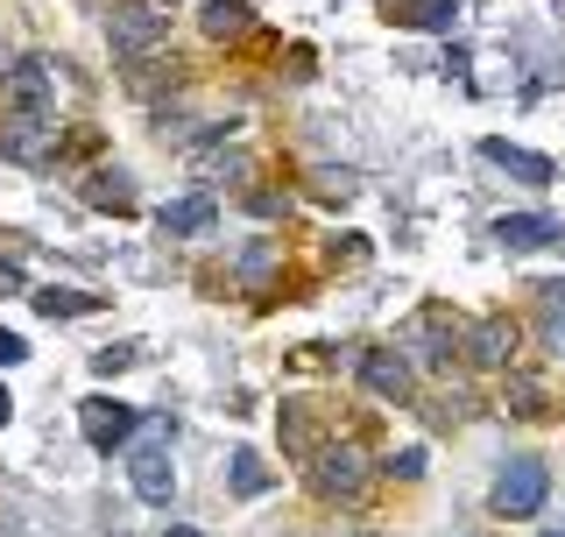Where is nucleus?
<instances>
[{
  "mask_svg": "<svg viewBox=\"0 0 565 537\" xmlns=\"http://www.w3.org/2000/svg\"><path fill=\"white\" fill-rule=\"evenodd\" d=\"M544 495H552V467L523 453V460H509V467L494 474L488 509H494V516H509V524H523V516H537V509H544Z\"/></svg>",
  "mask_w": 565,
  "mask_h": 537,
  "instance_id": "f257e3e1",
  "label": "nucleus"
},
{
  "mask_svg": "<svg viewBox=\"0 0 565 537\" xmlns=\"http://www.w3.org/2000/svg\"><path fill=\"white\" fill-rule=\"evenodd\" d=\"M367 481H375V467H367V453L353 439L347 445H318L311 453V488L326 495V503H361Z\"/></svg>",
  "mask_w": 565,
  "mask_h": 537,
  "instance_id": "f03ea898",
  "label": "nucleus"
},
{
  "mask_svg": "<svg viewBox=\"0 0 565 537\" xmlns=\"http://www.w3.org/2000/svg\"><path fill=\"white\" fill-rule=\"evenodd\" d=\"M128 488L141 495V503H170V495H177L170 432H141V439H128Z\"/></svg>",
  "mask_w": 565,
  "mask_h": 537,
  "instance_id": "7ed1b4c3",
  "label": "nucleus"
},
{
  "mask_svg": "<svg viewBox=\"0 0 565 537\" xmlns=\"http://www.w3.org/2000/svg\"><path fill=\"white\" fill-rule=\"evenodd\" d=\"M78 424H85V439H93L99 453H114V445H128L141 432V410L120 403V397H85L78 403Z\"/></svg>",
  "mask_w": 565,
  "mask_h": 537,
  "instance_id": "20e7f679",
  "label": "nucleus"
},
{
  "mask_svg": "<svg viewBox=\"0 0 565 537\" xmlns=\"http://www.w3.org/2000/svg\"><path fill=\"white\" fill-rule=\"evenodd\" d=\"M106 35H114L120 57H149V50L170 35V22H163L156 8H141V0H120V8L106 14Z\"/></svg>",
  "mask_w": 565,
  "mask_h": 537,
  "instance_id": "39448f33",
  "label": "nucleus"
},
{
  "mask_svg": "<svg viewBox=\"0 0 565 537\" xmlns=\"http://www.w3.org/2000/svg\"><path fill=\"white\" fill-rule=\"evenodd\" d=\"M494 241H502L509 255H530V248H565V220H558V212H509V220H494Z\"/></svg>",
  "mask_w": 565,
  "mask_h": 537,
  "instance_id": "423d86ee",
  "label": "nucleus"
},
{
  "mask_svg": "<svg viewBox=\"0 0 565 537\" xmlns=\"http://www.w3.org/2000/svg\"><path fill=\"white\" fill-rule=\"evenodd\" d=\"M481 156H488L494 170H509L516 185H537V191L558 177V164H552V156H530L523 141H509V135H488V141H481Z\"/></svg>",
  "mask_w": 565,
  "mask_h": 537,
  "instance_id": "0eeeda50",
  "label": "nucleus"
},
{
  "mask_svg": "<svg viewBox=\"0 0 565 537\" xmlns=\"http://www.w3.org/2000/svg\"><path fill=\"white\" fill-rule=\"evenodd\" d=\"M361 382L375 389V397H411V361H403L396 347H367L361 354Z\"/></svg>",
  "mask_w": 565,
  "mask_h": 537,
  "instance_id": "6e6552de",
  "label": "nucleus"
},
{
  "mask_svg": "<svg viewBox=\"0 0 565 537\" xmlns=\"http://www.w3.org/2000/svg\"><path fill=\"white\" fill-rule=\"evenodd\" d=\"M467 354H473V368H509V354H516V326H509V318H473Z\"/></svg>",
  "mask_w": 565,
  "mask_h": 537,
  "instance_id": "1a4fd4ad",
  "label": "nucleus"
},
{
  "mask_svg": "<svg viewBox=\"0 0 565 537\" xmlns=\"http://www.w3.org/2000/svg\"><path fill=\"white\" fill-rule=\"evenodd\" d=\"M8 99H14V114H35V120H43V114H50V64H43V57L14 64V78H8Z\"/></svg>",
  "mask_w": 565,
  "mask_h": 537,
  "instance_id": "9d476101",
  "label": "nucleus"
},
{
  "mask_svg": "<svg viewBox=\"0 0 565 537\" xmlns=\"http://www.w3.org/2000/svg\"><path fill=\"white\" fill-rule=\"evenodd\" d=\"M156 220H163V234H212V220H220V206H212L205 191H191V199H170L163 212H156Z\"/></svg>",
  "mask_w": 565,
  "mask_h": 537,
  "instance_id": "9b49d317",
  "label": "nucleus"
},
{
  "mask_svg": "<svg viewBox=\"0 0 565 537\" xmlns=\"http://www.w3.org/2000/svg\"><path fill=\"white\" fill-rule=\"evenodd\" d=\"M35 312L43 318H93V312H106V304L93 291H57V283H50V291H35Z\"/></svg>",
  "mask_w": 565,
  "mask_h": 537,
  "instance_id": "f8f14e48",
  "label": "nucleus"
},
{
  "mask_svg": "<svg viewBox=\"0 0 565 537\" xmlns=\"http://www.w3.org/2000/svg\"><path fill=\"white\" fill-rule=\"evenodd\" d=\"M199 29L226 43V35H247V29H255V14H247L241 0H205V8H199Z\"/></svg>",
  "mask_w": 565,
  "mask_h": 537,
  "instance_id": "ddd939ff",
  "label": "nucleus"
},
{
  "mask_svg": "<svg viewBox=\"0 0 565 537\" xmlns=\"http://www.w3.org/2000/svg\"><path fill=\"white\" fill-rule=\"evenodd\" d=\"M226 481H234V495H262V488H269V467H262L255 445H234V453H226Z\"/></svg>",
  "mask_w": 565,
  "mask_h": 537,
  "instance_id": "4468645a",
  "label": "nucleus"
},
{
  "mask_svg": "<svg viewBox=\"0 0 565 537\" xmlns=\"http://www.w3.org/2000/svg\"><path fill=\"white\" fill-rule=\"evenodd\" d=\"M388 14L396 22H411V29H452V0H388Z\"/></svg>",
  "mask_w": 565,
  "mask_h": 537,
  "instance_id": "2eb2a0df",
  "label": "nucleus"
},
{
  "mask_svg": "<svg viewBox=\"0 0 565 537\" xmlns=\"http://www.w3.org/2000/svg\"><path fill=\"white\" fill-rule=\"evenodd\" d=\"M537 304L552 312L544 326H552V333H565V283H558V276H552V283H537Z\"/></svg>",
  "mask_w": 565,
  "mask_h": 537,
  "instance_id": "dca6fc26",
  "label": "nucleus"
},
{
  "mask_svg": "<svg viewBox=\"0 0 565 537\" xmlns=\"http://www.w3.org/2000/svg\"><path fill=\"white\" fill-rule=\"evenodd\" d=\"M14 361H29V339L22 333H0V368H14Z\"/></svg>",
  "mask_w": 565,
  "mask_h": 537,
  "instance_id": "f3484780",
  "label": "nucleus"
},
{
  "mask_svg": "<svg viewBox=\"0 0 565 537\" xmlns=\"http://www.w3.org/2000/svg\"><path fill=\"white\" fill-rule=\"evenodd\" d=\"M14 291H22V268H14V262H0V297H14Z\"/></svg>",
  "mask_w": 565,
  "mask_h": 537,
  "instance_id": "a211bd4d",
  "label": "nucleus"
},
{
  "mask_svg": "<svg viewBox=\"0 0 565 537\" xmlns=\"http://www.w3.org/2000/svg\"><path fill=\"white\" fill-rule=\"evenodd\" d=\"M163 537H205V530H191V524H170V530H163Z\"/></svg>",
  "mask_w": 565,
  "mask_h": 537,
  "instance_id": "6ab92c4d",
  "label": "nucleus"
},
{
  "mask_svg": "<svg viewBox=\"0 0 565 537\" xmlns=\"http://www.w3.org/2000/svg\"><path fill=\"white\" fill-rule=\"evenodd\" d=\"M14 418V403H8V389H0V424H8Z\"/></svg>",
  "mask_w": 565,
  "mask_h": 537,
  "instance_id": "aec40b11",
  "label": "nucleus"
}]
</instances>
